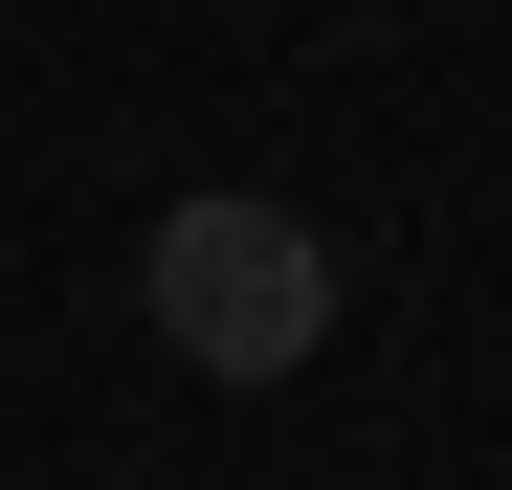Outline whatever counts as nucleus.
Segmentation results:
<instances>
[{
  "label": "nucleus",
  "mask_w": 512,
  "mask_h": 490,
  "mask_svg": "<svg viewBox=\"0 0 512 490\" xmlns=\"http://www.w3.org/2000/svg\"><path fill=\"white\" fill-rule=\"evenodd\" d=\"M134 290H156V335H179L201 379H290L334 335V245L290 201H179V223L134 245Z\"/></svg>",
  "instance_id": "1"
}]
</instances>
